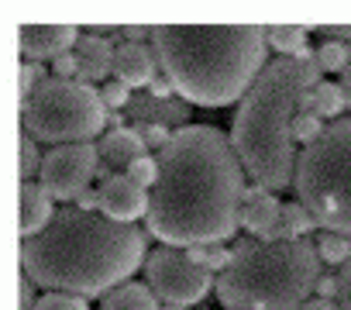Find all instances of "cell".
<instances>
[{
    "mask_svg": "<svg viewBox=\"0 0 351 310\" xmlns=\"http://www.w3.org/2000/svg\"><path fill=\"white\" fill-rule=\"evenodd\" d=\"M245 166L234 141L210 124L172 131L158 152V180L152 187L148 235L172 248H200L234 238L245 211Z\"/></svg>",
    "mask_w": 351,
    "mask_h": 310,
    "instance_id": "6da1fadb",
    "label": "cell"
},
{
    "mask_svg": "<svg viewBox=\"0 0 351 310\" xmlns=\"http://www.w3.org/2000/svg\"><path fill=\"white\" fill-rule=\"evenodd\" d=\"M148 238L134 224L62 207L56 221L21 241V272L49 293L107 296L145 262Z\"/></svg>",
    "mask_w": 351,
    "mask_h": 310,
    "instance_id": "7a4b0ae2",
    "label": "cell"
},
{
    "mask_svg": "<svg viewBox=\"0 0 351 310\" xmlns=\"http://www.w3.org/2000/svg\"><path fill=\"white\" fill-rule=\"evenodd\" d=\"M152 49L162 76L186 104L228 107L245 100L269 66L262 25H155Z\"/></svg>",
    "mask_w": 351,
    "mask_h": 310,
    "instance_id": "3957f363",
    "label": "cell"
},
{
    "mask_svg": "<svg viewBox=\"0 0 351 310\" xmlns=\"http://www.w3.org/2000/svg\"><path fill=\"white\" fill-rule=\"evenodd\" d=\"M320 83L317 52L303 49L300 56L272 59L238 104L231 141L255 187L282 193L296 183L300 152L293 141V121L303 110L306 93Z\"/></svg>",
    "mask_w": 351,
    "mask_h": 310,
    "instance_id": "277c9868",
    "label": "cell"
},
{
    "mask_svg": "<svg viewBox=\"0 0 351 310\" xmlns=\"http://www.w3.org/2000/svg\"><path fill=\"white\" fill-rule=\"evenodd\" d=\"M234 262L217 276V300L228 310H303L320 283V255L306 238L234 241Z\"/></svg>",
    "mask_w": 351,
    "mask_h": 310,
    "instance_id": "5b68a950",
    "label": "cell"
},
{
    "mask_svg": "<svg viewBox=\"0 0 351 310\" xmlns=\"http://www.w3.org/2000/svg\"><path fill=\"white\" fill-rule=\"evenodd\" d=\"M296 200L313 214L320 231L351 238V117H337L300 152Z\"/></svg>",
    "mask_w": 351,
    "mask_h": 310,
    "instance_id": "8992f818",
    "label": "cell"
},
{
    "mask_svg": "<svg viewBox=\"0 0 351 310\" xmlns=\"http://www.w3.org/2000/svg\"><path fill=\"white\" fill-rule=\"evenodd\" d=\"M110 121V110L100 97V90L80 83V80H59L49 76L35 86L28 100H21V128L35 141H45L52 148L59 145H80L97 138Z\"/></svg>",
    "mask_w": 351,
    "mask_h": 310,
    "instance_id": "52a82bcc",
    "label": "cell"
},
{
    "mask_svg": "<svg viewBox=\"0 0 351 310\" xmlns=\"http://www.w3.org/2000/svg\"><path fill=\"white\" fill-rule=\"evenodd\" d=\"M145 279L162 303H183V307L200 303L210 289H217L214 272H207L200 262H193V255L186 248H172V245H162L148 255Z\"/></svg>",
    "mask_w": 351,
    "mask_h": 310,
    "instance_id": "ba28073f",
    "label": "cell"
},
{
    "mask_svg": "<svg viewBox=\"0 0 351 310\" xmlns=\"http://www.w3.org/2000/svg\"><path fill=\"white\" fill-rule=\"evenodd\" d=\"M97 173H100V152H97V145H90V141L59 145V148L45 152L38 183H42V190L52 200L76 204L80 193L90 190V183L97 180Z\"/></svg>",
    "mask_w": 351,
    "mask_h": 310,
    "instance_id": "9c48e42d",
    "label": "cell"
},
{
    "mask_svg": "<svg viewBox=\"0 0 351 310\" xmlns=\"http://www.w3.org/2000/svg\"><path fill=\"white\" fill-rule=\"evenodd\" d=\"M80 28L76 25H21L18 28V49L25 56V62H38L42 59H62L73 52V45H80Z\"/></svg>",
    "mask_w": 351,
    "mask_h": 310,
    "instance_id": "30bf717a",
    "label": "cell"
},
{
    "mask_svg": "<svg viewBox=\"0 0 351 310\" xmlns=\"http://www.w3.org/2000/svg\"><path fill=\"white\" fill-rule=\"evenodd\" d=\"M152 193L131 183L128 176H110L100 183V214L121 224H134L138 217H148Z\"/></svg>",
    "mask_w": 351,
    "mask_h": 310,
    "instance_id": "8fae6325",
    "label": "cell"
},
{
    "mask_svg": "<svg viewBox=\"0 0 351 310\" xmlns=\"http://www.w3.org/2000/svg\"><path fill=\"white\" fill-rule=\"evenodd\" d=\"M241 228L252 231L258 241H289L286 228H282V204L262 187H248L245 211H241Z\"/></svg>",
    "mask_w": 351,
    "mask_h": 310,
    "instance_id": "7c38bea8",
    "label": "cell"
},
{
    "mask_svg": "<svg viewBox=\"0 0 351 310\" xmlns=\"http://www.w3.org/2000/svg\"><path fill=\"white\" fill-rule=\"evenodd\" d=\"M158 56L152 45H138V42H124L117 45V56H114V76L117 83H124L128 90L131 86H152V80L158 76Z\"/></svg>",
    "mask_w": 351,
    "mask_h": 310,
    "instance_id": "4fadbf2b",
    "label": "cell"
},
{
    "mask_svg": "<svg viewBox=\"0 0 351 310\" xmlns=\"http://www.w3.org/2000/svg\"><path fill=\"white\" fill-rule=\"evenodd\" d=\"M97 152H100V163L107 169H131L138 159L148 155V145L141 138L138 128H121V131H107L104 138H97Z\"/></svg>",
    "mask_w": 351,
    "mask_h": 310,
    "instance_id": "5bb4252c",
    "label": "cell"
},
{
    "mask_svg": "<svg viewBox=\"0 0 351 310\" xmlns=\"http://www.w3.org/2000/svg\"><path fill=\"white\" fill-rule=\"evenodd\" d=\"M52 197L42 190V183H21V200H18V217H21V241L42 235L56 221Z\"/></svg>",
    "mask_w": 351,
    "mask_h": 310,
    "instance_id": "9a60e30c",
    "label": "cell"
},
{
    "mask_svg": "<svg viewBox=\"0 0 351 310\" xmlns=\"http://www.w3.org/2000/svg\"><path fill=\"white\" fill-rule=\"evenodd\" d=\"M76 56H80V83H100L114 73V56L117 49L110 45V38H100V35H83L80 45H76Z\"/></svg>",
    "mask_w": 351,
    "mask_h": 310,
    "instance_id": "2e32d148",
    "label": "cell"
},
{
    "mask_svg": "<svg viewBox=\"0 0 351 310\" xmlns=\"http://www.w3.org/2000/svg\"><path fill=\"white\" fill-rule=\"evenodd\" d=\"M100 310H162V303L148 283H124L104 296Z\"/></svg>",
    "mask_w": 351,
    "mask_h": 310,
    "instance_id": "e0dca14e",
    "label": "cell"
},
{
    "mask_svg": "<svg viewBox=\"0 0 351 310\" xmlns=\"http://www.w3.org/2000/svg\"><path fill=\"white\" fill-rule=\"evenodd\" d=\"M303 110H310V114H317L320 121H337V114L344 110V93H341V83H320V86H313L310 93H306V100H303Z\"/></svg>",
    "mask_w": 351,
    "mask_h": 310,
    "instance_id": "ac0fdd59",
    "label": "cell"
},
{
    "mask_svg": "<svg viewBox=\"0 0 351 310\" xmlns=\"http://www.w3.org/2000/svg\"><path fill=\"white\" fill-rule=\"evenodd\" d=\"M306 35H310V28H303V25H269V49H276L282 59L300 56L306 49Z\"/></svg>",
    "mask_w": 351,
    "mask_h": 310,
    "instance_id": "d6986e66",
    "label": "cell"
},
{
    "mask_svg": "<svg viewBox=\"0 0 351 310\" xmlns=\"http://www.w3.org/2000/svg\"><path fill=\"white\" fill-rule=\"evenodd\" d=\"M317 255L327 265H344L351 259V238L337 231H320L317 235Z\"/></svg>",
    "mask_w": 351,
    "mask_h": 310,
    "instance_id": "ffe728a7",
    "label": "cell"
},
{
    "mask_svg": "<svg viewBox=\"0 0 351 310\" xmlns=\"http://www.w3.org/2000/svg\"><path fill=\"white\" fill-rule=\"evenodd\" d=\"M282 228H286V238H306L317 228V221L300 200H293V204H282Z\"/></svg>",
    "mask_w": 351,
    "mask_h": 310,
    "instance_id": "44dd1931",
    "label": "cell"
},
{
    "mask_svg": "<svg viewBox=\"0 0 351 310\" xmlns=\"http://www.w3.org/2000/svg\"><path fill=\"white\" fill-rule=\"evenodd\" d=\"M193 255V262H200L207 272H228L234 262V252L228 245H200V248H186Z\"/></svg>",
    "mask_w": 351,
    "mask_h": 310,
    "instance_id": "7402d4cb",
    "label": "cell"
},
{
    "mask_svg": "<svg viewBox=\"0 0 351 310\" xmlns=\"http://www.w3.org/2000/svg\"><path fill=\"white\" fill-rule=\"evenodd\" d=\"M317 66L320 73H344L351 66V56H348V45L341 42H324L317 49Z\"/></svg>",
    "mask_w": 351,
    "mask_h": 310,
    "instance_id": "603a6c76",
    "label": "cell"
},
{
    "mask_svg": "<svg viewBox=\"0 0 351 310\" xmlns=\"http://www.w3.org/2000/svg\"><path fill=\"white\" fill-rule=\"evenodd\" d=\"M324 128H327V124H324L317 114H310V110H300V114H296V121H293V141L306 148V145H313V141L324 134Z\"/></svg>",
    "mask_w": 351,
    "mask_h": 310,
    "instance_id": "cb8c5ba5",
    "label": "cell"
},
{
    "mask_svg": "<svg viewBox=\"0 0 351 310\" xmlns=\"http://www.w3.org/2000/svg\"><path fill=\"white\" fill-rule=\"evenodd\" d=\"M45 155L38 152V141L32 134H21V183H32L42 173Z\"/></svg>",
    "mask_w": 351,
    "mask_h": 310,
    "instance_id": "d4e9b609",
    "label": "cell"
},
{
    "mask_svg": "<svg viewBox=\"0 0 351 310\" xmlns=\"http://www.w3.org/2000/svg\"><path fill=\"white\" fill-rule=\"evenodd\" d=\"M35 310H90L86 296H73V293H42Z\"/></svg>",
    "mask_w": 351,
    "mask_h": 310,
    "instance_id": "484cf974",
    "label": "cell"
},
{
    "mask_svg": "<svg viewBox=\"0 0 351 310\" xmlns=\"http://www.w3.org/2000/svg\"><path fill=\"white\" fill-rule=\"evenodd\" d=\"M131 183H138L141 190H148L152 193V187H155V180H158V159H152V155H145V159H138L128 173H124Z\"/></svg>",
    "mask_w": 351,
    "mask_h": 310,
    "instance_id": "4316f807",
    "label": "cell"
},
{
    "mask_svg": "<svg viewBox=\"0 0 351 310\" xmlns=\"http://www.w3.org/2000/svg\"><path fill=\"white\" fill-rule=\"evenodd\" d=\"M100 97H104V104H107L110 114H117L124 104H131V90H128L124 83H117V80H114V83H104V86H100Z\"/></svg>",
    "mask_w": 351,
    "mask_h": 310,
    "instance_id": "83f0119b",
    "label": "cell"
},
{
    "mask_svg": "<svg viewBox=\"0 0 351 310\" xmlns=\"http://www.w3.org/2000/svg\"><path fill=\"white\" fill-rule=\"evenodd\" d=\"M42 80H49V76H45V66H38V62H25V66H21V100H28Z\"/></svg>",
    "mask_w": 351,
    "mask_h": 310,
    "instance_id": "f1b7e54d",
    "label": "cell"
},
{
    "mask_svg": "<svg viewBox=\"0 0 351 310\" xmlns=\"http://www.w3.org/2000/svg\"><path fill=\"white\" fill-rule=\"evenodd\" d=\"M138 131H141L145 145H148V148H158V152L172 141V131H169L165 124H155V121H148V124H145V128H138Z\"/></svg>",
    "mask_w": 351,
    "mask_h": 310,
    "instance_id": "f546056e",
    "label": "cell"
},
{
    "mask_svg": "<svg viewBox=\"0 0 351 310\" xmlns=\"http://www.w3.org/2000/svg\"><path fill=\"white\" fill-rule=\"evenodd\" d=\"M52 69H56V76H59V80H76V76H80V56H76V52H69V56L56 59V62H52Z\"/></svg>",
    "mask_w": 351,
    "mask_h": 310,
    "instance_id": "4dcf8cb0",
    "label": "cell"
},
{
    "mask_svg": "<svg viewBox=\"0 0 351 310\" xmlns=\"http://www.w3.org/2000/svg\"><path fill=\"white\" fill-rule=\"evenodd\" d=\"M341 293V276H330V272H324L320 276V283H317V296H324V300H334Z\"/></svg>",
    "mask_w": 351,
    "mask_h": 310,
    "instance_id": "1f68e13d",
    "label": "cell"
},
{
    "mask_svg": "<svg viewBox=\"0 0 351 310\" xmlns=\"http://www.w3.org/2000/svg\"><path fill=\"white\" fill-rule=\"evenodd\" d=\"M337 303H341V310H351V259L344 262V272H341V293H337Z\"/></svg>",
    "mask_w": 351,
    "mask_h": 310,
    "instance_id": "d6a6232c",
    "label": "cell"
},
{
    "mask_svg": "<svg viewBox=\"0 0 351 310\" xmlns=\"http://www.w3.org/2000/svg\"><path fill=\"white\" fill-rule=\"evenodd\" d=\"M73 207H80L83 214H97V211H100V190H86V193H80V200H76Z\"/></svg>",
    "mask_w": 351,
    "mask_h": 310,
    "instance_id": "836d02e7",
    "label": "cell"
},
{
    "mask_svg": "<svg viewBox=\"0 0 351 310\" xmlns=\"http://www.w3.org/2000/svg\"><path fill=\"white\" fill-rule=\"evenodd\" d=\"M121 35H124V42H138V45H145V38H152V28H145V25H124Z\"/></svg>",
    "mask_w": 351,
    "mask_h": 310,
    "instance_id": "e575fe53",
    "label": "cell"
},
{
    "mask_svg": "<svg viewBox=\"0 0 351 310\" xmlns=\"http://www.w3.org/2000/svg\"><path fill=\"white\" fill-rule=\"evenodd\" d=\"M148 90H152V97H155V100H158V104H165V100H169V97H172V93H176V90H172V83H169V80H165V76H155V80H152V86H148Z\"/></svg>",
    "mask_w": 351,
    "mask_h": 310,
    "instance_id": "d590c367",
    "label": "cell"
},
{
    "mask_svg": "<svg viewBox=\"0 0 351 310\" xmlns=\"http://www.w3.org/2000/svg\"><path fill=\"white\" fill-rule=\"evenodd\" d=\"M35 307H38L35 283H32V279H21V310H35Z\"/></svg>",
    "mask_w": 351,
    "mask_h": 310,
    "instance_id": "8d00e7d4",
    "label": "cell"
},
{
    "mask_svg": "<svg viewBox=\"0 0 351 310\" xmlns=\"http://www.w3.org/2000/svg\"><path fill=\"white\" fill-rule=\"evenodd\" d=\"M303 310H341V303H334V300H324V296H313Z\"/></svg>",
    "mask_w": 351,
    "mask_h": 310,
    "instance_id": "74e56055",
    "label": "cell"
},
{
    "mask_svg": "<svg viewBox=\"0 0 351 310\" xmlns=\"http://www.w3.org/2000/svg\"><path fill=\"white\" fill-rule=\"evenodd\" d=\"M341 93H344V107H351V66L341 73Z\"/></svg>",
    "mask_w": 351,
    "mask_h": 310,
    "instance_id": "f35d334b",
    "label": "cell"
},
{
    "mask_svg": "<svg viewBox=\"0 0 351 310\" xmlns=\"http://www.w3.org/2000/svg\"><path fill=\"white\" fill-rule=\"evenodd\" d=\"M162 310H186L183 303H162Z\"/></svg>",
    "mask_w": 351,
    "mask_h": 310,
    "instance_id": "ab89813d",
    "label": "cell"
}]
</instances>
